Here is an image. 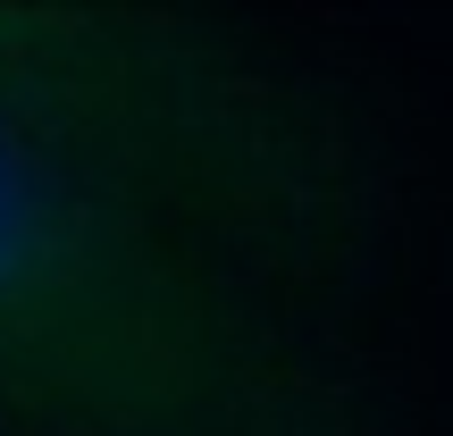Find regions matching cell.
Returning <instances> with one entry per match:
<instances>
[{"label": "cell", "instance_id": "6da1fadb", "mask_svg": "<svg viewBox=\"0 0 453 436\" xmlns=\"http://www.w3.org/2000/svg\"><path fill=\"white\" fill-rule=\"evenodd\" d=\"M403 243L395 118L319 42L0 0V436H411Z\"/></svg>", "mask_w": 453, "mask_h": 436}]
</instances>
